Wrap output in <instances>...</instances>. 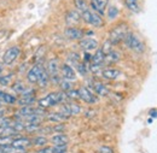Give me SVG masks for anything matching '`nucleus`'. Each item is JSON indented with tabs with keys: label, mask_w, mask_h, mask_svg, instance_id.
<instances>
[{
	"label": "nucleus",
	"mask_w": 157,
	"mask_h": 153,
	"mask_svg": "<svg viewBox=\"0 0 157 153\" xmlns=\"http://www.w3.org/2000/svg\"><path fill=\"white\" fill-rule=\"evenodd\" d=\"M65 93L63 92H53V93H50L48 95H46L45 98L40 99L39 100V107L41 109H48V107H52V106H56L60 104L64 98H65Z\"/></svg>",
	"instance_id": "1"
},
{
	"label": "nucleus",
	"mask_w": 157,
	"mask_h": 153,
	"mask_svg": "<svg viewBox=\"0 0 157 153\" xmlns=\"http://www.w3.org/2000/svg\"><path fill=\"white\" fill-rule=\"evenodd\" d=\"M128 33V25L126 23H120L116 27L113 28V30L110 32L109 35V41L113 45H117L121 41H123L126 35Z\"/></svg>",
	"instance_id": "2"
},
{
	"label": "nucleus",
	"mask_w": 157,
	"mask_h": 153,
	"mask_svg": "<svg viewBox=\"0 0 157 153\" xmlns=\"http://www.w3.org/2000/svg\"><path fill=\"white\" fill-rule=\"evenodd\" d=\"M124 43L127 45L128 48H131L132 51L137 52V53H143L145 51V45L141 42V40L138 38L136 34L133 33H127L126 38H124Z\"/></svg>",
	"instance_id": "3"
},
{
	"label": "nucleus",
	"mask_w": 157,
	"mask_h": 153,
	"mask_svg": "<svg viewBox=\"0 0 157 153\" xmlns=\"http://www.w3.org/2000/svg\"><path fill=\"white\" fill-rule=\"evenodd\" d=\"M81 18L87 24H91L92 27H96V28L103 27V24H104V21L101 18V16L98 15L97 12L91 11V10H86V11L81 12Z\"/></svg>",
	"instance_id": "4"
},
{
	"label": "nucleus",
	"mask_w": 157,
	"mask_h": 153,
	"mask_svg": "<svg viewBox=\"0 0 157 153\" xmlns=\"http://www.w3.org/2000/svg\"><path fill=\"white\" fill-rule=\"evenodd\" d=\"M20 53L21 50L20 47H17V46H12V47L7 48L5 51V53L2 54V63L5 65H11L17 58L20 57Z\"/></svg>",
	"instance_id": "5"
},
{
	"label": "nucleus",
	"mask_w": 157,
	"mask_h": 153,
	"mask_svg": "<svg viewBox=\"0 0 157 153\" xmlns=\"http://www.w3.org/2000/svg\"><path fill=\"white\" fill-rule=\"evenodd\" d=\"M78 92V98L82 101L87 103V104H96L97 100H98L97 96L94 95L88 88H86V87H81Z\"/></svg>",
	"instance_id": "6"
},
{
	"label": "nucleus",
	"mask_w": 157,
	"mask_h": 153,
	"mask_svg": "<svg viewBox=\"0 0 157 153\" xmlns=\"http://www.w3.org/2000/svg\"><path fill=\"white\" fill-rule=\"evenodd\" d=\"M35 101V92L32 89H27L24 93H22L21 99L18 100V104L21 106H30Z\"/></svg>",
	"instance_id": "7"
},
{
	"label": "nucleus",
	"mask_w": 157,
	"mask_h": 153,
	"mask_svg": "<svg viewBox=\"0 0 157 153\" xmlns=\"http://www.w3.org/2000/svg\"><path fill=\"white\" fill-rule=\"evenodd\" d=\"M44 70H45V69H44L41 65H34V66L29 70V73H28V75H27V80H28L30 83H38V81H39L41 74L44 73Z\"/></svg>",
	"instance_id": "8"
},
{
	"label": "nucleus",
	"mask_w": 157,
	"mask_h": 153,
	"mask_svg": "<svg viewBox=\"0 0 157 153\" xmlns=\"http://www.w3.org/2000/svg\"><path fill=\"white\" fill-rule=\"evenodd\" d=\"M11 146H12V148H15V150L23 151V150H25L27 147L32 146V140L28 139V137H17V139H13V140H12Z\"/></svg>",
	"instance_id": "9"
},
{
	"label": "nucleus",
	"mask_w": 157,
	"mask_h": 153,
	"mask_svg": "<svg viewBox=\"0 0 157 153\" xmlns=\"http://www.w3.org/2000/svg\"><path fill=\"white\" fill-rule=\"evenodd\" d=\"M47 71L50 74V76L52 77V80H55V82H59L58 78V60L57 59H51L47 64Z\"/></svg>",
	"instance_id": "10"
},
{
	"label": "nucleus",
	"mask_w": 157,
	"mask_h": 153,
	"mask_svg": "<svg viewBox=\"0 0 157 153\" xmlns=\"http://www.w3.org/2000/svg\"><path fill=\"white\" fill-rule=\"evenodd\" d=\"M80 46L85 50V51H93L98 48V41L92 38H86L80 40Z\"/></svg>",
	"instance_id": "11"
},
{
	"label": "nucleus",
	"mask_w": 157,
	"mask_h": 153,
	"mask_svg": "<svg viewBox=\"0 0 157 153\" xmlns=\"http://www.w3.org/2000/svg\"><path fill=\"white\" fill-rule=\"evenodd\" d=\"M65 35L70 40H81L83 39V32L75 27H69L65 29Z\"/></svg>",
	"instance_id": "12"
},
{
	"label": "nucleus",
	"mask_w": 157,
	"mask_h": 153,
	"mask_svg": "<svg viewBox=\"0 0 157 153\" xmlns=\"http://www.w3.org/2000/svg\"><path fill=\"white\" fill-rule=\"evenodd\" d=\"M60 70H62V75L64 77V80H67V81H75L76 80V74L70 65L63 64Z\"/></svg>",
	"instance_id": "13"
},
{
	"label": "nucleus",
	"mask_w": 157,
	"mask_h": 153,
	"mask_svg": "<svg viewBox=\"0 0 157 153\" xmlns=\"http://www.w3.org/2000/svg\"><path fill=\"white\" fill-rule=\"evenodd\" d=\"M91 6L98 15H104L108 6V0H91Z\"/></svg>",
	"instance_id": "14"
},
{
	"label": "nucleus",
	"mask_w": 157,
	"mask_h": 153,
	"mask_svg": "<svg viewBox=\"0 0 157 153\" xmlns=\"http://www.w3.org/2000/svg\"><path fill=\"white\" fill-rule=\"evenodd\" d=\"M81 19V15L78 13L76 10H71L67 13L65 16V21L68 24H78Z\"/></svg>",
	"instance_id": "15"
},
{
	"label": "nucleus",
	"mask_w": 157,
	"mask_h": 153,
	"mask_svg": "<svg viewBox=\"0 0 157 153\" xmlns=\"http://www.w3.org/2000/svg\"><path fill=\"white\" fill-rule=\"evenodd\" d=\"M120 75H121V71L117 69H105L101 73V76L105 80H116L117 77H120Z\"/></svg>",
	"instance_id": "16"
},
{
	"label": "nucleus",
	"mask_w": 157,
	"mask_h": 153,
	"mask_svg": "<svg viewBox=\"0 0 157 153\" xmlns=\"http://www.w3.org/2000/svg\"><path fill=\"white\" fill-rule=\"evenodd\" d=\"M104 59H105V53L101 51V48H97L96 53L91 58V62L94 65H100L101 63H104Z\"/></svg>",
	"instance_id": "17"
},
{
	"label": "nucleus",
	"mask_w": 157,
	"mask_h": 153,
	"mask_svg": "<svg viewBox=\"0 0 157 153\" xmlns=\"http://www.w3.org/2000/svg\"><path fill=\"white\" fill-rule=\"evenodd\" d=\"M92 87H93V89L96 91V93L100 96H105L109 94V89L103 84V83H100V82H93L92 83Z\"/></svg>",
	"instance_id": "18"
},
{
	"label": "nucleus",
	"mask_w": 157,
	"mask_h": 153,
	"mask_svg": "<svg viewBox=\"0 0 157 153\" xmlns=\"http://www.w3.org/2000/svg\"><path fill=\"white\" fill-rule=\"evenodd\" d=\"M120 59H121V54L118 52H116V51H111L110 53L105 54L104 62H106L108 64H115V63H117Z\"/></svg>",
	"instance_id": "19"
},
{
	"label": "nucleus",
	"mask_w": 157,
	"mask_h": 153,
	"mask_svg": "<svg viewBox=\"0 0 157 153\" xmlns=\"http://www.w3.org/2000/svg\"><path fill=\"white\" fill-rule=\"evenodd\" d=\"M51 141L55 145H67L68 141H69V139H68V136L65 134H57L55 135V136H52Z\"/></svg>",
	"instance_id": "20"
},
{
	"label": "nucleus",
	"mask_w": 157,
	"mask_h": 153,
	"mask_svg": "<svg viewBox=\"0 0 157 153\" xmlns=\"http://www.w3.org/2000/svg\"><path fill=\"white\" fill-rule=\"evenodd\" d=\"M124 2H126V6L128 7V10H131L132 12H139L140 6H139L138 0H124Z\"/></svg>",
	"instance_id": "21"
},
{
	"label": "nucleus",
	"mask_w": 157,
	"mask_h": 153,
	"mask_svg": "<svg viewBox=\"0 0 157 153\" xmlns=\"http://www.w3.org/2000/svg\"><path fill=\"white\" fill-rule=\"evenodd\" d=\"M0 99H1L5 104H15V103L17 101V99H16L15 96L10 95V94H7V93H4V92H1V91H0Z\"/></svg>",
	"instance_id": "22"
},
{
	"label": "nucleus",
	"mask_w": 157,
	"mask_h": 153,
	"mask_svg": "<svg viewBox=\"0 0 157 153\" xmlns=\"http://www.w3.org/2000/svg\"><path fill=\"white\" fill-rule=\"evenodd\" d=\"M12 89L16 92V93H24L25 91H27V88H25V84L23 83V82H21V81H16L13 84H12Z\"/></svg>",
	"instance_id": "23"
},
{
	"label": "nucleus",
	"mask_w": 157,
	"mask_h": 153,
	"mask_svg": "<svg viewBox=\"0 0 157 153\" xmlns=\"http://www.w3.org/2000/svg\"><path fill=\"white\" fill-rule=\"evenodd\" d=\"M47 119L51 121V122H56V123H58V122H63L64 119H67V117H65L64 115H62L60 112H58V114H51V115H48Z\"/></svg>",
	"instance_id": "24"
},
{
	"label": "nucleus",
	"mask_w": 157,
	"mask_h": 153,
	"mask_svg": "<svg viewBox=\"0 0 157 153\" xmlns=\"http://www.w3.org/2000/svg\"><path fill=\"white\" fill-rule=\"evenodd\" d=\"M74 5H75V7L78 9L80 12H83V11L88 10L86 0H74Z\"/></svg>",
	"instance_id": "25"
},
{
	"label": "nucleus",
	"mask_w": 157,
	"mask_h": 153,
	"mask_svg": "<svg viewBox=\"0 0 157 153\" xmlns=\"http://www.w3.org/2000/svg\"><path fill=\"white\" fill-rule=\"evenodd\" d=\"M68 105V109H69V112H70V116H74V115H78L81 112V107L78 106V104H74V103H71V104H67Z\"/></svg>",
	"instance_id": "26"
},
{
	"label": "nucleus",
	"mask_w": 157,
	"mask_h": 153,
	"mask_svg": "<svg viewBox=\"0 0 157 153\" xmlns=\"http://www.w3.org/2000/svg\"><path fill=\"white\" fill-rule=\"evenodd\" d=\"M48 74H47V71L46 70H44V73L41 74V76H40L39 81H38V84H39L40 87H45L46 84H47V82H48Z\"/></svg>",
	"instance_id": "27"
},
{
	"label": "nucleus",
	"mask_w": 157,
	"mask_h": 153,
	"mask_svg": "<svg viewBox=\"0 0 157 153\" xmlns=\"http://www.w3.org/2000/svg\"><path fill=\"white\" fill-rule=\"evenodd\" d=\"M32 144L35 146H45L47 144V139L44 136H36L34 140H32Z\"/></svg>",
	"instance_id": "28"
},
{
	"label": "nucleus",
	"mask_w": 157,
	"mask_h": 153,
	"mask_svg": "<svg viewBox=\"0 0 157 153\" xmlns=\"http://www.w3.org/2000/svg\"><path fill=\"white\" fill-rule=\"evenodd\" d=\"M12 136H5V135H0V146H9L12 142Z\"/></svg>",
	"instance_id": "29"
},
{
	"label": "nucleus",
	"mask_w": 157,
	"mask_h": 153,
	"mask_svg": "<svg viewBox=\"0 0 157 153\" xmlns=\"http://www.w3.org/2000/svg\"><path fill=\"white\" fill-rule=\"evenodd\" d=\"M118 16V10L115 6H110L108 10V17L110 19H115Z\"/></svg>",
	"instance_id": "30"
},
{
	"label": "nucleus",
	"mask_w": 157,
	"mask_h": 153,
	"mask_svg": "<svg viewBox=\"0 0 157 153\" xmlns=\"http://www.w3.org/2000/svg\"><path fill=\"white\" fill-rule=\"evenodd\" d=\"M113 46H114V45H113V43H111V42L108 40V41H106V42L103 45V48H101V51H103L105 54H108V53H110V52L113 51Z\"/></svg>",
	"instance_id": "31"
},
{
	"label": "nucleus",
	"mask_w": 157,
	"mask_h": 153,
	"mask_svg": "<svg viewBox=\"0 0 157 153\" xmlns=\"http://www.w3.org/2000/svg\"><path fill=\"white\" fill-rule=\"evenodd\" d=\"M67 152V145H55L53 153H65Z\"/></svg>",
	"instance_id": "32"
},
{
	"label": "nucleus",
	"mask_w": 157,
	"mask_h": 153,
	"mask_svg": "<svg viewBox=\"0 0 157 153\" xmlns=\"http://www.w3.org/2000/svg\"><path fill=\"white\" fill-rule=\"evenodd\" d=\"M60 88L63 89V92H68L69 89H71V84H70V81H67V80L62 81V82H60Z\"/></svg>",
	"instance_id": "33"
},
{
	"label": "nucleus",
	"mask_w": 157,
	"mask_h": 153,
	"mask_svg": "<svg viewBox=\"0 0 157 153\" xmlns=\"http://www.w3.org/2000/svg\"><path fill=\"white\" fill-rule=\"evenodd\" d=\"M65 95L70 99H78V91H74V89H69L68 92H64Z\"/></svg>",
	"instance_id": "34"
},
{
	"label": "nucleus",
	"mask_w": 157,
	"mask_h": 153,
	"mask_svg": "<svg viewBox=\"0 0 157 153\" xmlns=\"http://www.w3.org/2000/svg\"><path fill=\"white\" fill-rule=\"evenodd\" d=\"M76 69L78 70V73L81 74V75H86L87 74V69H86V66H85V64H81V63H78L76 64Z\"/></svg>",
	"instance_id": "35"
},
{
	"label": "nucleus",
	"mask_w": 157,
	"mask_h": 153,
	"mask_svg": "<svg viewBox=\"0 0 157 153\" xmlns=\"http://www.w3.org/2000/svg\"><path fill=\"white\" fill-rule=\"evenodd\" d=\"M10 80H11V75H9V76H4V77L0 76V84H5V86H7L9 82H10Z\"/></svg>",
	"instance_id": "36"
},
{
	"label": "nucleus",
	"mask_w": 157,
	"mask_h": 153,
	"mask_svg": "<svg viewBox=\"0 0 157 153\" xmlns=\"http://www.w3.org/2000/svg\"><path fill=\"white\" fill-rule=\"evenodd\" d=\"M99 153H114L113 148H110L109 146H101L99 148Z\"/></svg>",
	"instance_id": "37"
},
{
	"label": "nucleus",
	"mask_w": 157,
	"mask_h": 153,
	"mask_svg": "<svg viewBox=\"0 0 157 153\" xmlns=\"http://www.w3.org/2000/svg\"><path fill=\"white\" fill-rule=\"evenodd\" d=\"M38 153H53V147H44Z\"/></svg>",
	"instance_id": "38"
},
{
	"label": "nucleus",
	"mask_w": 157,
	"mask_h": 153,
	"mask_svg": "<svg viewBox=\"0 0 157 153\" xmlns=\"http://www.w3.org/2000/svg\"><path fill=\"white\" fill-rule=\"evenodd\" d=\"M64 129H65L64 124H58V125H56V127L53 128V130H56V132H63Z\"/></svg>",
	"instance_id": "39"
},
{
	"label": "nucleus",
	"mask_w": 157,
	"mask_h": 153,
	"mask_svg": "<svg viewBox=\"0 0 157 153\" xmlns=\"http://www.w3.org/2000/svg\"><path fill=\"white\" fill-rule=\"evenodd\" d=\"M1 70H2V65L0 64V73H1Z\"/></svg>",
	"instance_id": "40"
}]
</instances>
